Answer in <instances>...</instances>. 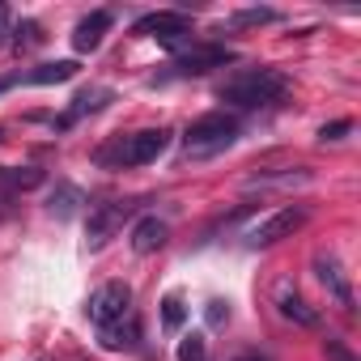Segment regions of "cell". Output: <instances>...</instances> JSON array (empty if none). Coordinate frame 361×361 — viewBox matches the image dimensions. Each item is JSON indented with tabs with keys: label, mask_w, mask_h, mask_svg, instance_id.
Here are the masks:
<instances>
[{
	"label": "cell",
	"mask_w": 361,
	"mask_h": 361,
	"mask_svg": "<svg viewBox=\"0 0 361 361\" xmlns=\"http://www.w3.org/2000/svg\"><path fill=\"white\" fill-rule=\"evenodd\" d=\"M353 132V119H336V123H323L319 128V140H344Z\"/></svg>",
	"instance_id": "7402d4cb"
},
{
	"label": "cell",
	"mask_w": 361,
	"mask_h": 361,
	"mask_svg": "<svg viewBox=\"0 0 361 361\" xmlns=\"http://www.w3.org/2000/svg\"><path fill=\"white\" fill-rule=\"evenodd\" d=\"M323 353H327V361H357V357L336 340V336H327V340H323Z\"/></svg>",
	"instance_id": "603a6c76"
},
{
	"label": "cell",
	"mask_w": 361,
	"mask_h": 361,
	"mask_svg": "<svg viewBox=\"0 0 361 361\" xmlns=\"http://www.w3.org/2000/svg\"><path fill=\"white\" fill-rule=\"evenodd\" d=\"M77 77V60H56V64H39L30 68V85H60V81H73Z\"/></svg>",
	"instance_id": "9a60e30c"
},
{
	"label": "cell",
	"mask_w": 361,
	"mask_h": 361,
	"mask_svg": "<svg viewBox=\"0 0 361 361\" xmlns=\"http://www.w3.org/2000/svg\"><path fill=\"white\" fill-rule=\"evenodd\" d=\"M85 314H90V323H98V327H106V323L132 314V285H128V281H106L102 289H94Z\"/></svg>",
	"instance_id": "5b68a950"
},
{
	"label": "cell",
	"mask_w": 361,
	"mask_h": 361,
	"mask_svg": "<svg viewBox=\"0 0 361 361\" xmlns=\"http://www.w3.org/2000/svg\"><path fill=\"white\" fill-rule=\"evenodd\" d=\"M43 43V26L39 22H18V30H13V51H30V47H39Z\"/></svg>",
	"instance_id": "ac0fdd59"
},
{
	"label": "cell",
	"mask_w": 361,
	"mask_h": 361,
	"mask_svg": "<svg viewBox=\"0 0 361 361\" xmlns=\"http://www.w3.org/2000/svg\"><path fill=\"white\" fill-rule=\"evenodd\" d=\"M230 60H234V51H230V47H217V43H192L183 56L174 60V73H183V77H188V73H196V77H200V73L221 68V64H230Z\"/></svg>",
	"instance_id": "ba28073f"
},
{
	"label": "cell",
	"mask_w": 361,
	"mask_h": 361,
	"mask_svg": "<svg viewBox=\"0 0 361 361\" xmlns=\"http://www.w3.org/2000/svg\"><path fill=\"white\" fill-rule=\"evenodd\" d=\"M234 140H238V119L226 115V111H209V115H200V119L183 132L188 157H213V153L230 149Z\"/></svg>",
	"instance_id": "7a4b0ae2"
},
{
	"label": "cell",
	"mask_w": 361,
	"mask_h": 361,
	"mask_svg": "<svg viewBox=\"0 0 361 361\" xmlns=\"http://www.w3.org/2000/svg\"><path fill=\"white\" fill-rule=\"evenodd\" d=\"M77 204H85V196H81L73 183H56V192L47 196V209H51L56 217H73V213H77Z\"/></svg>",
	"instance_id": "2e32d148"
},
{
	"label": "cell",
	"mask_w": 361,
	"mask_h": 361,
	"mask_svg": "<svg viewBox=\"0 0 361 361\" xmlns=\"http://www.w3.org/2000/svg\"><path fill=\"white\" fill-rule=\"evenodd\" d=\"M234 361H272V357H268V353H259V348H247V353H238Z\"/></svg>",
	"instance_id": "cb8c5ba5"
},
{
	"label": "cell",
	"mask_w": 361,
	"mask_h": 361,
	"mask_svg": "<svg viewBox=\"0 0 361 361\" xmlns=\"http://www.w3.org/2000/svg\"><path fill=\"white\" fill-rule=\"evenodd\" d=\"M106 30H111V13H106V9H94L90 18L77 22V30H73V47H77V51H94V47L102 43Z\"/></svg>",
	"instance_id": "4fadbf2b"
},
{
	"label": "cell",
	"mask_w": 361,
	"mask_h": 361,
	"mask_svg": "<svg viewBox=\"0 0 361 361\" xmlns=\"http://www.w3.org/2000/svg\"><path fill=\"white\" fill-rule=\"evenodd\" d=\"M166 145H170V132H166V128H145V132L123 136L119 145L102 149L98 161H115V166H149V161H157V157L166 153Z\"/></svg>",
	"instance_id": "3957f363"
},
{
	"label": "cell",
	"mask_w": 361,
	"mask_h": 361,
	"mask_svg": "<svg viewBox=\"0 0 361 361\" xmlns=\"http://www.w3.org/2000/svg\"><path fill=\"white\" fill-rule=\"evenodd\" d=\"M310 268H314V276H319V285L344 306V310H353V285H348V272H344V264H340V255L331 251V247H323V251H314V259H310Z\"/></svg>",
	"instance_id": "52a82bcc"
},
{
	"label": "cell",
	"mask_w": 361,
	"mask_h": 361,
	"mask_svg": "<svg viewBox=\"0 0 361 361\" xmlns=\"http://www.w3.org/2000/svg\"><path fill=\"white\" fill-rule=\"evenodd\" d=\"M285 73H276V68H247V73H238V77H230L221 90H217V98L221 102H230V106H238V111H255V106H268V102H276L281 94H285Z\"/></svg>",
	"instance_id": "6da1fadb"
},
{
	"label": "cell",
	"mask_w": 361,
	"mask_h": 361,
	"mask_svg": "<svg viewBox=\"0 0 361 361\" xmlns=\"http://www.w3.org/2000/svg\"><path fill=\"white\" fill-rule=\"evenodd\" d=\"M302 221H306V209L302 204H289V209H276V213H268V217H259L251 230H247V243L251 247H272V243H281V238H289L293 230H302Z\"/></svg>",
	"instance_id": "8992f818"
},
{
	"label": "cell",
	"mask_w": 361,
	"mask_h": 361,
	"mask_svg": "<svg viewBox=\"0 0 361 361\" xmlns=\"http://www.w3.org/2000/svg\"><path fill=\"white\" fill-rule=\"evenodd\" d=\"M123 217H128V204H98V209L90 213V226H85V243H90V251H98V247L123 226Z\"/></svg>",
	"instance_id": "9c48e42d"
},
{
	"label": "cell",
	"mask_w": 361,
	"mask_h": 361,
	"mask_svg": "<svg viewBox=\"0 0 361 361\" xmlns=\"http://www.w3.org/2000/svg\"><path fill=\"white\" fill-rule=\"evenodd\" d=\"M166 238H170V226L157 221V217H140V221L132 226V251H136V255H153V251H161Z\"/></svg>",
	"instance_id": "30bf717a"
},
{
	"label": "cell",
	"mask_w": 361,
	"mask_h": 361,
	"mask_svg": "<svg viewBox=\"0 0 361 361\" xmlns=\"http://www.w3.org/2000/svg\"><path fill=\"white\" fill-rule=\"evenodd\" d=\"M281 13L276 9H238L234 13V26H268V22H276Z\"/></svg>",
	"instance_id": "ffe728a7"
},
{
	"label": "cell",
	"mask_w": 361,
	"mask_h": 361,
	"mask_svg": "<svg viewBox=\"0 0 361 361\" xmlns=\"http://www.w3.org/2000/svg\"><path fill=\"white\" fill-rule=\"evenodd\" d=\"M183 319H188L183 298H178V293H166V298H161V327H166V331H178V327H183Z\"/></svg>",
	"instance_id": "e0dca14e"
},
{
	"label": "cell",
	"mask_w": 361,
	"mask_h": 361,
	"mask_svg": "<svg viewBox=\"0 0 361 361\" xmlns=\"http://www.w3.org/2000/svg\"><path fill=\"white\" fill-rule=\"evenodd\" d=\"M178 361H209V340L196 331L188 340H178Z\"/></svg>",
	"instance_id": "d6986e66"
},
{
	"label": "cell",
	"mask_w": 361,
	"mask_h": 361,
	"mask_svg": "<svg viewBox=\"0 0 361 361\" xmlns=\"http://www.w3.org/2000/svg\"><path fill=\"white\" fill-rule=\"evenodd\" d=\"M5 30H9V13H5V5H0V39H5Z\"/></svg>",
	"instance_id": "d4e9b609"
},
{
	"label": "cell",
	"mask_w": 361,
	"mask_h": 361,
	"mask_svg": "<svg viewBox=\"0 0 361 361\" xmlns=\"http://www.w3.org/2000/svg\"><path fill=\"white\" fill-rule=\"evenodd\" d=\"M136 340H140L136 314H123V319H115V323L98 327V344H102L106 353H119V348H136Z\"/></svg>",
	"instance_id": "8fae6325"
},
{
	"label": "cell",
	"mask_w": 361,
	"mask_h": 361,
	"mask_svg": "<svg viewBox=\"0 0 361 361\" xmlns=\"http://www.w3.org/2000/svg\"><path fill=\"white\" fill-rule=\"evenodd\" d=\"M136 35H149V39H157L166 51H178V56H183V51L192 47V18L178 13V9L145 13V18L136 22Z\"/></svg>",
	"instance_id": "277c9868"
},
{
	"label": "cell",
	"mask_w": 361,
	"mask_h": 361,
	"mask_svg": "<svg viewBox=\"0 0 361 361\" xmlns=\"http://www.w3.org/2000/svg\"><path fill=\"white\" fill-rule=\"evenodd\" d=\"M204 319H209V327H226V323H230V302L213 298V302L204 306Z\"/></svg>",
	"instance_id": "44dd1931"
},
{
	"label": "cell",
	"mask_w": 361,
	"mask_h": 361,
	"mask_svg": "<svg viewBox=\"0 0 361 361\" xmlns=\"http://www.w3.org/2000/svg\"><path fill=\"white\" fill-rule=\"evenodd\" d=\"M276 306H281V314H285L289 323H298V327H319V310H314L306 298H298L293 289H281Z\"/></svg>",
	"instance_id": "5bb4252c"
},
{
	"label": "cell",
	"mask_w": 361,
	"mask_h": 361,
	"mask_svg": "<svg viewBox=\"0 0 361 361\" xmlns=\"http://www.w3.org/2000/svg\"><path fill=\"white\" fill-rule=\"evenodd\" d=\"M115 98V90H106V85H94V90H81L77 98H73V106L60 115V128H73L81 115H94V111H102L106 102Z\"/></svg>",
	"instance_id": "7c38bea8"
}]
</instances>
